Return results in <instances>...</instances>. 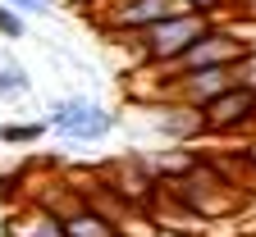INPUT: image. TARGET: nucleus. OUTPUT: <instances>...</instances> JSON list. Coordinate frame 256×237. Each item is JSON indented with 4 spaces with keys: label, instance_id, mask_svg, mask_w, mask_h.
<instances>
[{
    "label": "nucleus",
    "instance_id": "9d476101",
    "mask_svg": "<svg viewBox=\"0 0 256 237\" xmlns=\"http://www.w3.org/2000/svg\"><path fill=\"white\" fill-rule=\"evenodd\" d=\"M46 132V123H5L0 128V142L5 146H23V142H37Z\"/></svg>",
    "mask_w": 256,
    "mask_h": 237
},
{
    "label": "nucleus",
    "instance_id": "423d86ee",
    "mask_svg": "<svg viewBox=\"0 0 256 237\" xmlns=\"http://www.w3.org/2000/svg\"><path fill=\"white\" fill-rule=\"evenodd\" d=\"M114 114L101 110V105H92V100L74 96V100H60L55 114H50V128L60 132V137H69V142H101L106 132H110Z\"/></svg>",
    "mask_w": 256,
    "mask_h": 237
},
{
    "label": "nucleus",
    "instance_id": "4468645a",
    "mask_svg": "<svg viewBox=\"0 0 256 237\" xmlns=\"http://www.w3.org/2000/svg\"><path fill=\"white\" fill-rule=\"evenodd\" d=\"M234 73H238V82H247V87H256V50H252V55H247V59L238 64V69H234Z\"/></svg>",
    "mask_w": 256,
    "mask_h": 237
},
{
    "label": "nucleus",
    "instance_id": "f3484780",
    "mask_svg": "<svg viewBox=\"0 0 256 237\" xmlns=\"http://www.w3.org/2000/svg\"><path fill=\"white\" fill-rule=\"evenodd\" d=\"M64 5H74V9H101L106 0H64Z\"/></svg>",
    "mask_w": 256,
    "mask_h": 237
},
{
    "label": "nucleus",
    "instance_id": "a211bd4d",
    "mask_svg": "<svg viewBox=\"0 0 256 237\" xmlns=\"http://www.w3.org/2000/svg\"><path fill=\"white\" fill-rule=\"evenodd\" d=\"M242 14H252V18H256V0H247V5H242Z\"/></svg>",
    "mask_w": 256,
    "mask_h": 237
},
{
    "label": "nucleus",
    "instance_id": "1a4fd4ad",
    "mask_svg": "<svg viewBox=\"0 0 256 237\" xmlns=\"http://www.w3.org/2000/svg\"><path fill=\"white\" fill-rule=\"evenodd\" d=\"M197 164H202V151H165V155H156V160H151V169H156L165 183H170V178L192 174Z\"/></svg>",
    "mask_w": 256,
    "mask_h": 237
},
{
    "label": "nucleus",
    "instance_id": "f8f14e48",
    "mask_svg": "<svg viewBox=\"0 0 256 237\" xmlns=\"http://www.w3.org/2000/svg\"><path fill=\"white\" fill-rule=\"evenodd\" d=\"M0 37H10V41L23 37V14L14 5H5V0H0Z\"/></svg>",
    "mask_w": 256,
    "mask_h": 237
},
{
    "label": "nucleus",
    "instance_id": "9b49d317",
    "mask_svg": "<svg viewBox=\"0 0 256 237\" xmlns=\"http://www.w3.org/2000/svg\"><path fill=\"white\" fill-rule=\"evenodd\" d=\"M18 91H28V73L18 64H0V96H18Z\"/></svg>",
    "mask_w": 256,
    "mask_h": 237
},
{
    "label": "nucleus",
    "instance_id": "2eb2a0df",
    "mask_svg": "<svg viewBox=\"0 0 256 237\" xmlns=\"http://www.w3.org/2000/svg\"><path fill=\"white\" fill-rule=\"evenodd\" d=\"M188 9H202V14H215L220 18V9H224V0H183Z\"/></svg>",
    "mask_w": 256,
    "mask_h": 237
},
{
    "label": "nucleus",
    "instance_id": "20e7f679",
    "mask_svg": "<svg viewBox=\"0 0 256 237\" xmlns=\"http://www.w3.org/2000/svg\"><path fill=\"white\" fill-rule=\"evenodd\" d=\"M188 5L183 0H106L101 5V23L106 32H114L119 41H133L138 32H146L151 23L170 18V14H183Z\"/></svg>",
    "mask_w": 256,
    "mask_h": 237
},
{
    "label": "nucleus",
    "instance_id": "39448f33",
    "mask_svg": "<svg viewBox=\"0 0 256 237\" xmlns=\"http://www.w3.org/2000/svg\"><path fill=\"white\" fill-rule=\"evenodd\" d=\"M202 110H206V132H210V137H238V132H252L256 128V87L234 82L229 91H220Z\"/></svg>",
    "mask_w": 256,
    "mask_h": 237
},
{
    "label": "nucleus",
    "instance_id": "f03ea898",
    "mask_svg": "<svg viewBox=\"0 0 256 237\" xmlns=\"http://www.w3.org/2000/svg\"><path fill=\"white\" fill-rule=\"evenodd\" d=\"M215 23H220V18H215V14H202V9L170 14V18L151 23L146 32H138V37H133V50H138V59L146 64V69H170V64H174L192 41H197V37H206Z\"/></svg>",
    "mask_w": 256,
    "mask_h": 237
},
{
    "label": "nucleus",
    "instance_id": "dca6fc26",
    "mask_svg": "<svg viewBox=\"0 0 256 237\" xmlns=\"http://www.w3.org/2000/svg\"><path fill=\"white\" fill-rule=\"evenodd\" d=\"M238 151H242V160H247V169H252V178H256V137H247Z\"/></svg>",
    "mask_w": 256,
    "mask_h": 237
},
{
    "label": "nucleus",
    "instance_id": "6e6552de",
    "mask_svg": "<svg viewBox=\"0 0 256 237\" xmlns=\"http://www.w3.org/2000/svg\"><path fill=\"white\" fill-rule=\"evenodd\" d=\"M5 237H69V233H64V219L37 196V201H23V206L10 210Z\"/></svg>",
    "mask_w": 256,
    "mask_h": 237
},
{
    "label": "nucleus",
    "instance_id": "7ed1b4c3",
    "mask_svg": "<svg viewBox=\"0 0 256 237\" xmlns=\"http://www.w3.org/2000/svg\"><path fill=\"white\" fill-rule=\"evenodd\" d=\"M256 46H247L238 32H229V23H215L206 37H197L165 73H192V69H238Z\"/></svg>",
    "mask_w": 256,
    "mask_h": 237
},
{
    "label": "nucleus",
    "instance_id": "ddd939ff",
    "mask_svg": "<svg viewBox=\"0 0 256 237\" xmlns=\"http://www.w3.org/2000/svg\"><path fill=\"white\" fill-rule=\"evenodd\" d=\"M5 5H14L18 14H46V9H50V0H5Z\"/></svg>",
    "mask_w": 256,
    "mask_h": 237
},
{
    "label": "nucleus",
    "instance_id": "f257e3e1",
    "mask_svg": "<svg viewBox=\"0 0 256 237\" xmlns=\"http://www.w3.org/2000/svg\"><path fill=\"white\" fill-rule=\"evenodd\" d=\"M165 192L178 201L183 210H192L197 219H229V215H238V210H242V187H238V183H229V178H224L206 155H202V164L192 169V174L170 178V183H165Z\"/></svg>",
    "mask_w": 256,
    "mask_h": 237
},
{
    "label": "nucleus",
    "instance_id": "0eeeda50",
    "mask_svg": "<svg viewBox=\"0 0 256 237\" xmlns=\"http://www.w3.org/2000/svg\"><path fill=\"white\" fill-rule=\"evenodd\" d=\"M156 132L160 137H170V142H202L210 137L206 132V110L202 105H188V100H156Z\"/></svg>",
    "mask_w": 256,
    "mask_h": 237
}]
</instances>
